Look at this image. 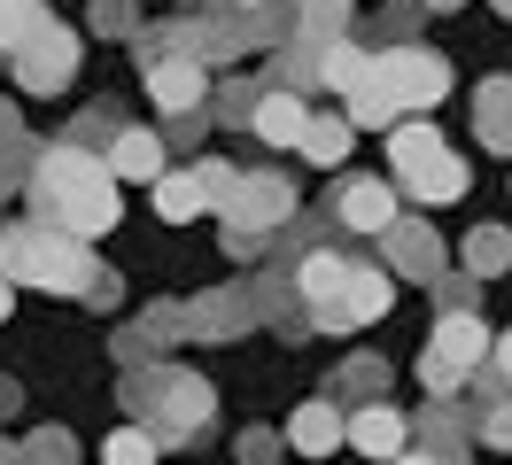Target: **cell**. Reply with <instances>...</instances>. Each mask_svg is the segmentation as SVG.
Returning <instances> with one entry per match:
<instances>
[{"mask_svg":"<svg viewBox=\"0 0 512 465\" xmlns=\"http://www.w3.org/2000/svg\"><path fill=\"white\" fill-rule=\"evenodd\" d=\"M388 465H443L435 450H404V458H388Z\"/></svg>","mask_w":512,"mask_h":465,"instance_id":"cell-35","label":"cell"},{"mask_svg":"<svg viewBox=\"0 0 512 465\" xmlns=\"http://www.w3.org/2000/svg\"><path fill=\"white\" fill-rule=\"evenodd\" d=\"M365 70H373V55H365L357 39H326V47H319V86L350 93L357 78H365Z\"/></svg>","mask_w":512,"mask_h":465,"instance_id":"cell-24","label":"cell"},{"mask_svg":"<svg viewBox=\"0 0 512 465\" xmlns=\"http://www.w3.org/2000/svg\"><path fill=\"white\" fill-rule=\"evenodd\" d=\"M233 163H218V155H202V163H187V171H163L156 179V217L163 225H194V217H210L233 194Z\"/></svg>","mask_w":512,"mask_h":465,"instance_id":"cell-7","label":"cell"},{"mask_svg":"<svg viewBox=\"0 0 512 465\" xmlns=\"http://www.w3.org/2000/svg\"><path fill=\"white\" fill-rule=\"evenodd\" d=\"M47 24H55V16H47V0H0V55L32 47Z\"/></svg>","mask_w":512,"mask_h":465,"instance_id":"cell-23","label":"cell"},{"mask_svg":"<svg viewBox=\"0 0 512 465\" xmlns=\"http://www.w3.org/2000/svg\"><path fill=\"white\" fill-rule=\"evenodd\" d=\"M70 450H78V442H70L63 427H47V434H32V442H24V465H70Z\"/></svg>","mask_w":512,"mask_h":465,"instance_id":"cell-30","label":"cell"},{"mask_svg":"<svg viewBox=\"0 0 512 465\" xmlns=\"http://www.w3.org/2000/svg\"><path fill=\"white\" fill-rule=\"evenodd\" d=\"M8 62H16V86H24V93H63L70 70H78V31H70V24H47L32 47H16Z\"/></svg>","mask_w":512,"mask_h":465,"instance_id":"cell-9","label":"cell"},{"mask_svg":"<svg viewBox=\"0 0 512 465\" xmlns=\"http://www.w3.org/2000/svg\"><path fill=\"white\" fill-rule=\"evenodd\" d=\"M427 8H458V0H427Z\"/></svg>","mask_w":512,"mask_h":465,"instance_id":"cell-40","label":"cell"},{"mask_svg":"<svg viewBox=\"0 0 512 465\" xmlns=\"http://www.w3.org/2000/svg\"><path fill=\"white\" fill-rule=\"evenodd\" d=\"M0 465H24V442H8V434H0Z\"/></svg>","mask_w":512,"mask_h":465,"instance_id":"cell-36","label":"cell"},{"mask_svg":"<svg viewBox=\"0 0 512 465\" xmlns=\"http://www.w3.org/2000/svg\"><path fill=\"white\" fill-rule=\"evenodd\" d=\"M497 16H512V0H497Z\"/></svg>","mask_w":512,"mask_h":465,"instance_id":"cell-41","label":"cell"},{"mask_svg":"<svg viewBox=\"0 0 512 465\" xmlns=\"http://www.w3.org/2000/svg\"><path fill=\"white\" fill-rule=\"evenodd\" d=\"M156 450H163V442L132 419V427H117L109 442H101V465H156Z\"/></svg>","mask_w":512,"mask_h":465,"instance_id":"cell-28","label":"cell"},{"mask_svg":"<svg viewBox=\"0 0 512 465\" xmlns=\"http://www.w3.org/2000/svg\"><path fill=\"white\" fill-rule=\"evenodd\" d=\"M125 403L140 411V427L156 434V442H187V434L210 427L218 388H210V380H194V372L148 365V372H132V380H125Z\"/></svg>","mask_w":512,"mask_h":465,"instance_id":"cell-3","label":"cell"},{"mask_svg":"<svg viewBox=\"0 0 512 465\" xmlns=\"http://www.w3.org/2000/svg\"><path fill=\"white\" fill-rule=\"evenodd\" d=\"M419 434H427V450H435L443 465H458V458H466V411H458L450 396H435V411L419 419Z\"/></svg>","mask_w":512,"mask_h":465,"instance_id":"cell-22","label":"cell"},{"mask_svg":"<svg viewBox=\"0 0 512 465\" xmlns=\"http://www.w3.org/2000/svg\"><path fill=\"white\" fill-rule=\"evenodd\" d=\"M334 388H388V372L373 365V357H357V365H342V380Z\"/></svg>","mask_w":512,"mask_h":465,"instance_id":"cell-32","label":"cell"},{"mask_svg":"<svg viewBox=\"0 0 512 465\" xmlns=\"http://www.w3.org/2000/svg\"><path fill=\"white\" fill-rule=\"evenodd\" d=\"M334 217H342L350 233H388V225L404 217V186H396V179H342Z\"/></svg>","mask_w":512,"mask_h":465,"instance_id":"cell-12","label":"cell"},{"mask_svg":"<svg viewBox=\"0 0 512 465\" xmlns=\"http://www.w3.org/2000/svg\"><path fill=\"white\" fill-rule=\"evenodd\" d=\"M458 264H466V279H505L512 272V233L505 225H474L466 248H458Z\"/></svg>","mask_w":512,"mask_h":465,"instance_id":"cell-21","label":"cell"},{"mask_svg":"<svg viewBox=\"0 0 512 465\" xmlns=\"http://www.w3.org/2000/svg\"><path fill=\"white\" fill-rule=\"evenodd\" d=\"M396 186H404V202H419V210H450V202H466L474 171H466V155L435 148V155H419V163H404Z\"/></svg>","mask_w":512,"mask_h":465,"instance_id":"cell-10","label":"cell"},{"mask_svg":"<svg viewBox=\"0 0 512 465\" xmlns=\"http://www.w3.org/2000/svg\"><path fill=\"white\" fill-rule=\"evenodd\" d=\"M489 372H497V380H505V388H512V326H505V334H497V341H489Z\"/></svg>","mask_w":512,"mask_h":465,"instance_id":"cell-33","label":"cell"},{"mask_svg":"<svg viewBox=\"0 0 512 465\" xmlns=\"http://www.w3.org/2000/svg\"><path fill=\"white\" fill-rule=\"evenodd\" d=\"M101 163H109V179H117V186H125V179L132 186H156L163 171H171V163H163V132H140V124H125Z\"/></svg>","mask_w":512,"mask_h":465,"instance_id":"cell-14","label":"cell"},{"mask_svg":"<svg viewBox=\"0 0 512 465\" xmlns=\"http://www.w3.org/2000/svg\"><path fill=\"white\" fill-rule=\"evenodd\" d=\"M474 434H481V450H512V403H489L474 419Z\"/></svg>","mask_w":512,"mask_h":465,"instance_id":"cell-31","label":"cell"},{"mask_svg":"<svg viewBox=\"0 0 512 465\" xmlns=\"http://www.w3.org/2000/svg\"><path fill=\"white\" fill-rule=\"evenodd\" d=\"M218 217H225L233 256H249L256 241H272V233L295 217V186L280 179V171H241V179H233V194L218 202Z\"/></svg>","mask_w":512,"mask_h":465,"instance_id":"cell-5","label":"cell"},{"mask_svg":"<svg viewBox=\"0 0 512 465\" xmlns=\"http://www.w3.org/2000/svg\"><path fill=\"white\" fill-rule=\"evenodd\" d=\"M303 124H311V109H303L288 86H280V93H256V109H249V132H256V140L295 148V140H303Z\"/></svg>","mask_w":512,"mask_h":465,"instance_id":"cell-16","label":"cell"},{"mask_svg":"<svg viewBox=\"0 0 512 465\" xmlns=\"http://www.w3.org/2000/svg\"><path fill=\"white\" fill-rule=\"evenodd\" d=\"M373 78H381V93L404 117H427V109H443V93H450V62L435 47H419V39H396L388 55H373Z\"/></svg>","mask_w":512,"mask_h":465,"instance_id":"cell-6","label":"cell"},{"mask_svg":"<svg viewBox=\"0 0 512 465\" xmlns=\"http://www.w3.org/2000/svg\"><path fill=\"white\" fill-rule=\"evenodd\" d=\"M32 217L39 225H55V233H78V241H94L117 225V179H109V163L86 148H47L32 163Z\"/></svg>","mask_w":512,"mask_h":465,"instance_id":"cell-1","label":"cell"},{"mask_svg":"<svg viewBox=\"0 0 512 465\" xmlns=\"http://www.w3.org/2000/svg\"><path fill=\"white\" fill-rule=\"evenodd\" d=\"M8 310H16V279L0 272V326H8Z\"/></svg>","mask_w":512,"mask_h":465,"instance_id":"cell-34","label":"cell"},{"mask_svg":"<svg viewBox=\"0 0 512 465\" xmlns=\"http://www.w3.org/2000/svg\"><path fill=\"white\" fill-rule=\"evenodd\" d=\"M350 450H357V458H373V465L404 458V450H412V419H404L396 403H357V411H350Z\"/></svg>","mask_w":512,"mask_h":465,"instance_id":"cell-13","label":"cell"},{"mask_svg":"<svg viewBox=\"0 0 512 465\" xmlns=\"http://www.w3.org/2000/svg\"><path fill=\"white\" fill-rule=\"evenodd\" d=\"M288 450H303V458H326V450H350V419H342V411H334V403H303V411H295L288 427Z\"/></svg>","mask_w":512,"mask_h":465,"instance_id":"cell-15","label":"cell"},{"mask_svg":"<svg viewBox=\"0 0 512 465\" xmlns=\"http://www.w3.org/2000/svg\"><path fill=\"white\" fill-rule=\"evenodd\" d=\"M396 117H404V109H396V101H388V93H381V78L365 70V78H357V86H350V124H357V132H388V124H396Z\"/></svg>","mask_w":512,"mask_h":465,"instance_id":"cell-26","label":"cell"},{"mask_svg":"<svg viewBox=\"0 0 512 465\" xmlns=\"http://www.w3.org/2000/svg\"><path fill=\"white\" fill-rule=\"evenodd\" d=\"M381 248H388V256H396L412 279H443V248H435V233H427L419 217H396V225L381 233Z\"/></svg>","mask_w":512,"mask_h":465,"instance_id":"cell-17","label":"cell"},{"mask_svg":"<svg viewBox=\"0 0 512 465\" xmlns=\"http://www.w3.org/2000/svg\"><path fill=\"white\" fill-rule=\"evenodd\" d=\"M474 140L489 155H512V78H489L474 93Z\"/></svg>","mask_w":512,"mask_h":465,"instance_id":"cell-18","label":"cell"},{"mask_svg":"<svg viewBox=\"0 0 512 465\" xmlns=\"http://www.w3.org/2000/svg\"><path fill=\"white\" fill-rule=\"evenodd\" d=\"M342 24H350V0H295V39H303V47L342 39Z\"/></svg>","mask_w":512,"mask_h":465,"instance_id":"cell-25","label":"cell"},{"mask_svg":"<svg viewBox=\"0 0 512 465\" xmlns=\"http://www.w3.org/2000/svg\"><path fill=\"white\" fill-rule=\"evenodd\" d=\"M342 279H350V256H334V248H311L303 264H295V295H303V310H319L342 295Z\"/></svg>","mask_w":512,"mask_h":465,"instance_id":"cell-19","label":"cell"},{"mask_svg":"<svg viewBox=\"0 0 512 465\" xmlns=\"http://www.w3.org/2000/svg\"><path fill=\"white\" fill-rule=\"evenodd\" d=\"M0 140H16V109L8 101H0Z\"/></svg>","mask_w":512,"mask_h":465,"instance_id":"cell-37","label":"cell"},{"mask_svg":"<svg viewBox=\"0 0 512 465\" xmlns=\"http://www.w3.org/2000/svg\"><path fill=\"white\" fill-rule=\"evenodd\" d=\"M225 8H264V0H225Z\"/></svg>","mask_w":512,"mask_h":465,"instance_id":"cell-39","label":"cell"},{"mask_svg":"<svg viewBox=\"0 0 512 465\" xmlns=\"http://www.w3.org/2000/svg\"><path fill=\"white\" fill-rule=\"evenodd\" d=\"M148 101L171 109V117H194L210 101V55H163L148 62Z\"/></svg>","mask_w":512,"mask_h":465,"instance_id":"cell-11","label":"cell"},{"mask_svg":"<svg viewBox=\"0 0 512 465\" xmlns=\"http://www.w3.org/2000/svg\"><path fill=\"white\" fill-rule=\"evenodd\" d=\"M489 318H474V310H435V334H427V349H419V380L435 388V396H458L466 380H474V365H489Z\"/></svg>","mask_w":512,"mask_h":465,"instance_id":"cell-4","label":"cell"},{"mask_svg":"<svg viewBox=\"0 0 512 465\" xmlns=\"http://www.w3.org/2000/svg\"><path fill=\"white\" fill-rule=\"evenodd\" d=\"M0 272L16 287H47V295H86L94 287V248L78 233H55V225H0Z\"/></svg>","mask_w":512,"mask_h":465,"instance_id":"cell-2","label":"cell"},{"mask_svg":"<svg viewBox=\"0 0 512 465\" xmlns=\"http://www.w3.org/2000/svg\"><path fill=\"white\" fill-rule=\"evenodd\" d=\"M295 148L311 155L319 171H342V163H350V148H357V124H350V117H311Z\"/></svg>","mask_w":512,"mask_h":465,"instance_id":"cell-20","label":"cell"},{"mask_svg":"<svg viewBox=\"0 0 512 465\" xmlns=\"http://www.w3.org/2000/svg\"><path fill=\"white\" fill-rule=\"evenodd\" d=\"M388 303H396V279H388L381 264H350L342 295H334V303H319L311 318H319V334H357V326L388 318Z\"/></svg>","mask_w":512,"mask_h":465,"instance_id":"cell-8","label":"cell"},{"mask_svg":"<svg viewBox=\"0 0 512 465\" xmlns=\"http://www.w3.org/2000/svg\"><path fill=\"white\" fill-rule=\"evenodd\" d=\"M435 148H443V132H435L427 117H396L388 124V163H396V171L419 163V155H435Z\"/></svg>","mask_w":512,"mask_h":465,"instance_id":"cell-27","label":"cell"},{"mask_svg":"<svg viewBox=\"0 0 512 465\" xmlns=\"http://www.w3.org/2000/svg\"><path fill=\"white\" fill-rule=\"evenodd\" d=\"M0 411H16V380H0Z\"/></svg>","mask_w":512,"mask_h":465,"instance_id":"cell-38","label":"cell"},{"mask_svg":"<svg viewBox=\"0 0 512 465\" xmlns=\"http://www.w3.org/2000/svg\"><path fill=\"white\" fill-rule=\"evenodd\" d=\"M280 450H288V434H272V427H241V442H233L241 465H280Z\"/></svg>","mask_w":512,"mask_h":465,"instance_id":"cell-29","label":"cell"}]
</instances>
